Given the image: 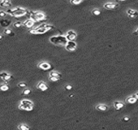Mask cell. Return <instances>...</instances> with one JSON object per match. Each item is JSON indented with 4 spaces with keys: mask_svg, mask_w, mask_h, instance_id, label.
<instances>
[{
    "mask_svg": "<svg viewBox=\"0 0 138 130\" xmlns=\"http://www.w3.org/2000/svg\"><path fill=\"white\" fill-rule=\"evenodd\" d=\"M25 15L33 21H39V20H44L46 18V15L44 14V12H32V11H27V12Z\"/></svg>",
    "mask_w": 138,
    "mask_h": 130,
    "instance_id": "1",
    "label": "cell"
},
{
    "mask_svg": "<svg viewBox=\"0 0 138 130\" xmlns=\"http://www.w3.org/2000/svg\"><path fill=\"white\" fill-rule=\"evenodd\" d=\"M53 28H54V27L50 24H42L40 26L33 28V29H32L30 32L32 34H43L46 32L53 29Z\"/></svg>",
    "mask_w": 138,
    "mask_h": 130,
    "instance_id": "2",
    "label": "cell"
},
{
    "mask_svg": "<svg viewBox=\"0 0 138 130\" xmlns=\"http://www.w3.org/2000/svg\"><path fill=\"white\" fill-rule=\"evenodd\" d=\"M6 12L8 13V15H11L12 16L20 17V16H24L27 12V10L23 8H20V7H17V8H12V9H8Z\"/></svg>",
    "mask_w": 138,
    "mask_h": 130,
    "instance_id": "3",
    "label": "cell"
},
{
    "mask_svg": "<svg viewBox=\"0 0 138 130\" xmlns=\"http://www.w3.org/2000/svg\"><path fill=\"white\" fill-rule=\"evenodd\" d=\"M50 42L56 46H65L67 39L63 35H55L50 38Z\"/></svg>",
    "mask_w": 138,
    "mask_h": 130,
    "instance_id": "4",
    "label": "cell"
},
{
    "mask_svg": "<svg viewBox=\"0 0 138 130\" xmlns=\"http://www.w3.org/2000/svg\"><path fill=\"white\" fill-rule=\"evenodd\" d=\"M32 108H33V103H32V101L28 100V99H23L20 101L19 109L30 111L32 110Z\"/></svg>",
    "mask_w": 138,
    "mask_h": 130,
    "instance_id": "5",
    "label": "cell"
},
{
    "mask_svg": "<svg viewBox=\"0 0 138 130\" xmlns=\"http://www.w3.org/2000/svg\"><path fill=\"white\" fill-rule=\"evenodd\" d=\"M65 48L68 51H74L77 49V43L74 41H67L66 45H65Z\"/></svg>",
    "mask_w": 138,
    "mask_h": 130,
    "instance_id": "6",
    "label": "cell"
},
{
    "mask_svg": "<svg viewBox=\"0 0 138 130\" xmlns=\"http://www.w3.org/2000/svg\"><path fill=\"white\" fill-rule=\"evenodd\" d=\"M0 78H2L4 81H9L13 78L12 75H11L6 72H3V73H0Z\"/></svg>",
    "mask_w": 138,
    "mask_h": 130,
    "instance_id": "7",
    "label": "cell"
},
{
    "mask_svg": "<svg viewBox=\"0 0 138 130\" xmlns=\"http://www.w3.org/2000/svg\"><path fill=\"white\" fill-rule=\"evenodd\" d=\"M65 37H66V38L67 39V41H73L74 39L77 38V34H76L74 31L70 30L67 32Z\"/></svg>",
    "mask_w": 138,
    "mask_h": 130,
    "instance_id": "8",
    "label": "cell"
},
{
    "mask_svg": "<svg viewBox=\"0 0 138 130\" xmlns=\"http://www.w3.org/2000/svg\"><path fill=\"white\" fill-rule=\"evenodd\" d=\"M37 88L40 90H42V91H46V89H48V85H47L44 81H42L38 83Z\"/></svg>",
    "mask_w": 138,
    "mask_h": 130,
    "instance_id": "9",
    "label": "cell"
},
{
    "mask_svg": "<svg viewBox=\"0 0 138 130\" xmlns=\"http://www.w3.org/2000/svg\"><path fill=\"white\" fill-rule=\"evenodd\" d=\"M104 8L105 9H107V10H111V9H115L118 7L117 3H105L103 5Z\"/></svg>",
    "mask_w": 138,
    "mask_h": 130,
    "instance_id": "10",
    "label": "cell"
},
{
    "mask_svg": "<svg viewBox=\"0 0 138 130\" xmlns=\"http://www.w3.org/2000/svg\"><path fill=\"white\" fill-rule=\"evenodd\" d=\"M125 106V104L123 103V102H120V101H115V102H114V107L115 110H121L122 108H123Z\"/></svg>",
    "mask_w": 138,
    "mask_h": 130,
    "instance_id": "11",
    "label": "cell"
},
{
    "mask_svg": "<svg viewBox=\"0 0 138 130\" xmlns=\"http://www.w3.org/2000/svg\"><path fill=\"white\" fill-rule=\"evenodd\" d=\"M137 97L136 94H133L132 96H129L127 98V99H126V102L129 103V104H134V103H136V101H137Z\"/></svg>",
    "mask_w": 138,
    "mask_h": 130,
    "instance_id": "12",
    "label": "cell"
},
{
    "mask_svg": "<svg viewBox=\"0 0 138 130\" xmlns=\"http://www.w3.org/2000/svg\"><path fill=\"white\" fill-rule=\"evenodd\" d=\"M127 14L130 18H136L138 16V12L133 9H128L127 11Z\"/></svg>",
    "mask_w": 138,
    "mask_h": 130,
    "instance_id": "13",
    "label": "cell"
},
{
    "mask_svg": "<svg viewBox=\"0 0 138 130\" xmlns=\"http://www.w3.org/2000/svg\"><path fill=\"white\" fill-rule=\"evenodd\" d=\"M0 7L10 8V7H12V2H11V0H2V1H0Z\"/></svg>",
    "mask_w": 138,
    "mask_h": 130,
    "instance_id": "14",
    "label": "cell"
},
{
    "mask_svg": "<svg viewBox=\"0 0 138 130\" xmlns=\"http://www.w3.org/2000/svg\"><path fill=\"white\" fill-rule=\"evenodd\" d=\"M12 24V21L10 20H6V19H1L0 20V25L3 28L8 27L9 25Z\"/></svg>",
    "mask_w": 138,
    "mask_h": 130,
    "instance_id": "15",
    "label": "cell"
},
{
    "mask_svg": "<svg viewBox=\"0 0 138 130\" xmlns=\"http://www.w3.org/2000/svg\"><path fill=\"white\" fill-rule=\"evenodd\" d=\"M38 67L40 68H42L43 70H48L50 69L51 66H50V64L49 63H46V62H42L38 64Z\"/></svg>",
    "mask_w": 138,
    "mask_h": 130,
    "instance_id": "16",
    "label": "cell"
},
{
    "mask_svg": "<svg viewBox=\"0 0 138 130\" xmlns=\"http://www.w3.org/2000/svg\"><path fill=\"white\" fill-rule=\"evenodd\" d=\"M49 77H55V78L58 79V80H60L61 77H62V74L59 73V72H57V71H52V72H50V73Z\"/></svg>",
    "mask_w": 138,
    "mask_h": 130,
    "instance_id": "17",
    "label": "cell"
},
{
    "mask_svg": "<svg viewBox=\"0 0 138 130\" xmlns=\"http://www.w3.org/2000/svg\"><path fill=\"white\" fill-rule=\"evenodd\" d=\"M109 107L106 104H98L97 107H96V109L97 111H106L108 110Z\"/></svg>",
    "mask_w": 138,
    "mask_h": 130,
    "instance_id": "18",
    "label": "cell"
},
{
    "mask_svg": "<svg viewBox=\"0 0 138 130\" xmlns=\"http://www.w3.org/2000/svg\"><path fill=\"white\" fill-rule=\"evenodd\" d=\"M23 24H24V26L27 27V28H31V27L33 26L34 21L32 20H31V19H28L27 20H25L24 22L23 23Z\"/></svg>",
    "mask_w": 138,
    "mask_h": 130,
    "instance_id": "19",
    "label": "cell"
},
{
    "mask_svg": "<svg viewBox=\"0 0 138 130\" xmlns=\"http://www.w3.org/2000/svg\"><path fill=\"white\" fill-rule=\"evenodd\" d=\"M9 89V86L6 84H1L0 85V90L1 91H8Z\"/></svg>",
    "mask_w": 138,
    "mask_h": 130,
    "instance_id": "20",
    "label": "cell"
},
{
    "mask_svg": "<svg viewBox=\"0 0 138 130\" xmlns=\"http://www.w3.org/2000/svg\"><path fill=\"white\" fill-rule=\"evenodd\" d=\"M18 128L20 129V130H28V129H30V127H28V125L24 124H22L18 126Z\"/></svg>",
    "mask_w": 138,
    "mask_h": 130,
    "instance_id": "21",
    "label": "cell"
},
{
    "mask_svg": "<svg viewBox=\"0 0 138 130\" xmlns=\"http://www.w3.org/2000/svg\"><path fill=\"white\" fill-rule=\"evenodd\" d=\"M4 34H7V35H11V36H13L14 34L12 32V31L9 29V28H6V29L4 30Z\"/></svg>",
    "mask_w": 138,
    "mask_h": 130,
    "instance_id": "22",
    "label": "cell"
},
{
    "mask_svg": "<svg viewBox=\"0 0 138 130\" xmlns=\"http://www.w3.org/2000/svg\"><path fill=\"white\" fill-rule=\"evenodd\" d=\"M92 14L94 16H99L101 14V12L98 9H94V10L92 11Z\"/></svg>",
    "mask_w": 138,
    "mask_h": 130,
    "instance_id": "23",
    "label": "cell"
},
{
    "mask_svg": "<svg viewBox=\"0 0 138 130\" xmlns=\"http://www.w3.org/2000/svg\"><path fill=\"white\" fill-rule=\"evenodd\" d=\"M31 93V90L29 89H25L24 90H23L22 92V95H28Z\"/></svg>",
    "mask_w": 138,
    "mask_h": 130,
    "instance_id": "24",
    "label": "cell"
},
{
    "mask_svg": "<svg viewBox=\"0 0 138 130\" xmlns=\"http://www.w3.org/2000/svg\"><path fill=\"white\" fill-rule=\"evenodd\" d=\"M8 16V13L4 11H0V18H4Z\"/></svg>",
    "mask_w": 138,
    "mask_h": 130,
    "instance_id": "25",
    "label": "cell"
},
{
    "mask_svg": "<svg viewBox=\"0 0 138 130\" xmlns=\"http://www.w3.org/2000/svg\"><path fill=\"white\" fill-rule=\"evenodd\" d=\"M22 26V23L20 22V21H17V22L14 23V27L15 28H20Z\"/></svg>",
    "mask_w": 138,
    "mask_h": 130,
    "instance_id": "26",
    "label": "cell"
},
{
    "mask_svg": "<svg viewBox=\"0 0 138 130\" xmlns=\"http://www.w3.org/2000/svg\"><path fill=\"white\" fill-rule=\"evenodd\" d=\"M26 83L25 82H20L19 84H18V87H20V88H25L26 87Z\"/></svg>",
    "mask_w": 138,
    "mask_h": 130,
    "instance_id": "27",
    "label": "cell"
},
{
    "mask_svg": "<svg viewBox=\"0 0 138 130\" xmlns=\"http://www.w3.org/2000/svg\"><path fill=\"white\" fill-rule=\"evenodd\" d=\"M65 89H67V90H70V89H72V86L71 85H67L66 86H65Z\"/></svg>",
    "mask_w": 138,
    "mask_h": 130,
    "instance_id": "28",
    "label": "cell"
},
{
    "mask_svg": "<svg viewBox=\"0 0 138 130\" xmlns=\"http://www.w3.org/2000/svg\"><path fill=\"white\" fill-rule=\"evenodd\" d=\"M49 79H50V81H59L57 78H55V77H49Z\"/></svg>",
    "mask_w": 138,
    "mask_h": 130,
    "instance_id": "29",
    "label": "cell"
},
{
    "mask_svg": "<svg viewBox=\"0 0 138 130\" xmlns=\"http://www.w3.org/2000/svg\"><path fill=\"white\" fill-rule=\"evenodd\" d=\"M129 120H130V118L128 117V116H125L124 118L123 119V121H128Z\"/></svg>",
    "mask_w": 138,
    "mask_h": 130,
    "instance_id": "30",
    "label": "cell"
},
{
    "mask_svg": "<svg viewBox=\"0 0 138 130\" xmlns=\"http://www.w3.org/2000/svg\"><path fill=\"white\" fill-rule=\"evenodd\" d=\"M134 34H135V35H138V28L136 29V31L134 32Z\"/></svg>",
    "mask_w": 138,
    "mask_h": 130,
    "instance_id": "31",
    "label": "cell"
},
{
    "mask_svg": "<svg viewBox=\"0 0 138 130\" xmlns=\"http://www.w3.org/2000/svg\"><path fill=\"white\" fill-rule=\"evenodd\" d=\"M2 38H3V35H2V34H0V40H1Z\"/></svg>",
    "mask_w": 138,
    "mask_h": 130,
    "instance_id": "32",
    "label": "cell"
},
{
    "mask_svg": "<svg viewBox=\"0 0 138 130\" xmlns=\"http://www.w3.org/2000/svg\"><path fill=\"white\" fill-rule=\"evenodd\" d=\"M69 97H70V98H72V97H73V94H70V95H69Z\"/></svg>",
    "mask_w": 138,
    "mask_h": 130,
    "instance_id": "33",
    "label": "cell"
},
{
    "mask_svg": "<svg viewBox=\"0 0 138 130\" xmlns=\"http://www.w3.org/2000/svg\"><path fill=\"white\" fill-rule=\"evenodd\" d=\"M135 94L136 95V97H137V99H138V92H137L136 93H135Z\"/></svg>",
    "mask_w": 138,
    "mask_h": 130,
    "instance_id": "34",
    "label": "cell"
},
{
    "mask_svg": "<svg viewBox=\"0 0 138 130\" xmlns=\"http://www.w3.org/2000/svg\"><path fill=\"white\" fill-rule=\"evenodd\" d=\"M78 1H80V2H82V1H83V0H78Z\"/></svg>",
    "mask_w": 138,
    "mask_h": 130,
    "instance_id": "35",
    "label": "cell"
},
{
    "mask_svg": "<svg viewBox=\"0 0 138 130\" xmlns=\"http://www.w3.org/2000/svg\"><path fill=\"white\" fill-rule=\"evenodd\" d=\"M120 1H123V0H120Z\"/></svg>",
    "mask_w": 138,
    "mask_h": 130,
    "instance_id": "36",
    "label": "cell"
},
{
    "mask_svg": "<svg viewBox=\"0 0 138 130\" xmlns=\"http://www.w3.org/2000/svg\"><path fill=\"white\" fill-rule=\"evenodd\" d=\"M0 1H2V0H0Z\"/></svg>",
    "mask_w": 138,
    "mask_h": 130,
    "instance_id": "37",
    "label": "cell"
}]
</instances>
